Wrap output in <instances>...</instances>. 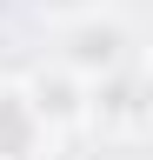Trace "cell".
<instances>
[{"label": "cell", "mask_w": 153, "mask_h": 160, "mask_svg": "<svg viewBox=\"0 0 153 160\" xmlns=\"http://www.w3.org/2000/svg\"><path fill=\"white\" fill-rule=\"evenodd\" d=\"M93 7H107V0H33V13L53 20V27H60V20H73V13H93Z\"/></svg>", "instance_id": "5b68a950"}, {"label": "cell", "mask_w": 153, "mask_h": 160, "mask_svg": "<svg viewBox=\"0 0 153 160\" xmlns=\"http://www.w3.org/2000/svg\"><path fill=\"white\" fill-rule=\"evenodd\" d=\"M27 100H33V113L47 120V133L60 140V133H80L87 127V80L67 67V60H47V67H33L27 80Z\"/></svg>", "instance_id": "3957f363"}, {"label": "cell", "mask_w": 153, "mask_h": 160, "mask_svg": "<svg viewBox=\"0 0 153 160\" xmlns=\"http://www.w3.org/2000/svg\"><path fill=\"white\" fill-rule=\"evenodd\" d=\"M47 153H53V133L33 113L27 87L20 80H0V160H47Z\"/></svg>", "instance_id": "277c9868"}, {"label": "cell", "mask_w": 153, "mask_h": 160, "mask_svg": "<svg viewBox=\"0 0 153 160\" xmlns=\"http://www.w3.org/2000/svg\"><path fill=\"white\" fill-rule=\"evenodd\" d=\"M133 53H140V47H133V27H127L113 7H93V13L60 20V53H53V60H67L80 80H100V73H113V67H127Z\"/></svg>", "instance_id": "6da1fadb"}, {"label": "cell", "mask_w": 153, "mask_h": 160, "mask_svg": "<svg viewBox=\"0 0 153 160\" xmlns=\"http://www.w3.org/2000/svg\"><path fill=\"white\" fill-rule=\"evenodd\" d=\"M87 127L100 140H140L146 133V73H140V53L127 67L87 80Z\"/></svg>", "instance_id": "7a4b0ae2"}]
</instances>
